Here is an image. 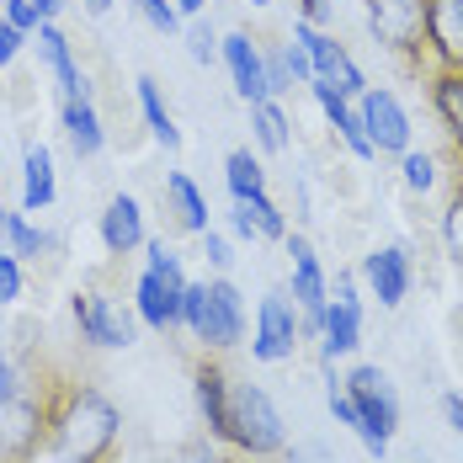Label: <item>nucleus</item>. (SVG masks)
<instances>
[{"mask_svg": "<svg viewBox=\"0 0 463 463\" xmlns=\"http://www.w3.org/2000/svg\"><path fill=\"white\" fill-rule=\"evenodd\" d=\"M182 330L203 341V352H230L245 341V298L224 272L213 282H186L182 293Z\"/></svg>", "mask_w": 463, "mask_h": 463, "instance_id": "1", "label": "nucleus"}, {"mask_svg": "<svg viewBox=\"0 0 463 463\" xmlns=\"http://www.w3.org/2000/svg\"><path fill=\"white\" fill-rule=\"evenodd\" d=\"M240 458H282L288 453V420L261 383H234V437Z\"/></svg>", "mask_w": 463, "mask_h": 463, "instance_id": "2", "label": "nucleus"}, {"mask_svg": "<svg viewBox=\"0 0 463 463\" xmlns=\"http://www.w3.org/2000/svg\"><path fill=\"white\" fill-rule=\"evenodd\" d=\"M346 394H352L357 411H363L357 442L368 448L373 458H383L389 442H394V431H400V394H394L389 373L378 368V363H357V368L346 373Z\"/></svg>", "mask_w": 463, "mask_h": 463, "instance_id": "3", "label": "nucleus"}, {"mask_svg": "<svg viewBox=\"0 0 463 463\" xmlns=\"http://www.w3.org/2000/svg\"><path fill=\"white\" fill-rule=\"evenodd\" d=\"M70 315H75L80 341H91L101 352H123V346L139 341V309H128V304H118V298H107L96 288L70 293Z\"/></svg>", "mask_w": 463, "mask_h": 463, "instance_id": "4", "label": "nucleus"}, {"mask_svg": "<svg viewBox=\"0 0 463 463\" xmlns=\"http://www.w3.org/2000/svg\"><path fill=\"white\" fill-rule=\"evenodd\" d=\"M288 267H293V304L304 309V335H320L325 330V304H330V278H325L320 256L309 245L304 230H288Z\"/></svg>", "mask_w": 463, "mask_h": 463, "instance_id": "5", "label": "nucleus"}, {"mask_svg": "<svg viewBox=\"0 0 463 463\" xmlns=\"http://www.w3.org/2000/svg\"><path fill=\"white\" fill-rule=\"evenodd\" d=\"M368 5V27L373 38L400 53L405 64H420L426 53V16H420V0H363Z\"/></svg>", "mask_w": 463, "mask_h": 463, "instance_id": "6", "label": "nucleus"}, {"mask_svg": "<svg viewBox=\"0 0 463 463\" xmlns=\"http://www.w3.org/2000/svg\"><path fill=\"white\" fill-rule=\"evenodd\" d=\"M304 341V309L288 304L282 293H267L256 304V341H250V357L256 363H288Z\"/></svg>", "mask_w": 463, "mask_h": 463, "instance_id": "7", "label": "nucleus"}, {"mask_svg": "<svg viewBox=\"0 0 463 463\" xmlns=\"http://www.w3.org/2000/svg\"><path fill=\"white\" fill-rule=\"evenodd\" d=\"M293 43H304V48H309V59H315V80H325V86H335V91L346 96V101H352V96L363 101V91H368V80H363L357 59H352L346 48L335 43L330 33H320L315 22H304V16H298V22H293Z\"/></svg>", "mask_w": 463, "mask_h": 463, "instance_id": "8", "label": "nucleus"}, {"mask_svg": "<svg viewBox=\"0 0 463 463\" xmlns=\"http://www.w3.org/2000/svg\"><path fill=\"white\" fill-rule=\"evenodd\" d=\"M192 394H197V416L208 426V437L230 448V437H234V383H230V373L219 368L213 357H203V363L192 368Z\"/></svg>", "mask_w": 463, "mask_h": 463, "instance_id": "9", "label": "nucleus"}, {"mask_svg": "<svg viewBox=\"0 0 463 463\" xmlns=\"http://www.w3.org/2000/svg\"><path fill=\"white\" fill-rule=\"evenodd\" d=\"M357 118H363V128H368V139L378 155H405L411 149V112L400 107V96L383 91V86H368L363 91V107H357Z\"/></svg>", "mask_w": 463, "mask_h": 463, "instance_id": "10", "label": "nucleus"}, {"mask_svg": "<svg viewBox=\"0 0 463 463\" xmlns=\"http://www.w3.org/2000/svg\"><path fill=\"white\" fill-rule=\"evenodd\" d=\"M426 53L437 70H463V0H420Z\"/></svg>", "mask_w": 463, "mask_h": 463, "instance_id": "11", "label": "nucleus"}, {"mask_svg": "<svg viewBox=\"0 0 463 463\" xmlns=\"http://www.w3.org/2000/svg\"><path fill=\"white\" fill-rule=\"evenodd\" d=\"M219 59L230 64L234 96H240L245 107L272 101V91H267V53H261V43H256L250 33H230V38H224V48H219Z\"/></svg>", "mask_w": 463, "mask_h": 463, "instance_id": "12", "label": "nucleus"}, {"mask_svg": "<svg viewBox=\"0 0 463 463\" xmlns=\"http://www.w3.org/2000/svg\"><path fill=\"white\" fill-rule=\"evenodd\" d=\"M182 293H186V282H165L160 272L144 267L139 282H134V309H139V320L149 325V330L176 335V330H182Z\"/></svg>", "mask_w": 463, "mask_h": 463, "instance_id": "13", "label": "nucleus"}, {"mask_svg": "<svg viewBox=\"0 0 463 463\" xmlns=\"http://www.w3.org/2000/svg\"><path fill=\"white\" fill-rule=\"evenodd\" d=\"M411 256L400 250V245H383V250H373L363 256V282L373 288V298L383 304V309H400L405 304V293H411Z\"/></svg>", "mask_w": 463, "mask_h": 463, "instance_id": "14", "label": "nucleus"}, {"mask_svg": "<svg viewBox=\"0 0 463 463\" xmlns=\"http://www.w3.org/2000/svg\"><path fill=\"white\" fill-rule=\"evenodd\" d=\"M33 38H38V59L48 64V75L59 80V96H64V101H70V96H91L86 75H80V64H75V48H70V38H64L59 22H43Z\"/></svg>", "mask_w": 463, "mask_h": 463, "instance_id": "15", "label": "nucleus"}, {"mask_svg": "<svg viewBox=\"0 0 463 463\" xmlns=\"http://www.w3.org/2000/svg\"><path fill=\"white\" fill-rule=\"evenodd\" d=\"M426 101H431V118L442 123V134L453 144V155L463 160V70H431Z\"/></svg>", "mask_w": 463, "mask_h": 463, "instance_id": "16", "label": "nucleus"}, {"mask_svg": "<svg viewBox=\"0 0 463 463\" xmlns=\"http://www.w3.org/2000/svg\"><path fill=\"white\" fill-rule=\"evenodd\" d=\"M101 245H107V256H128V250H139L144 245V208L139 197H128V192H118L107 208H101Z\"/></svg>", "mask_w": 463, "mask_h": 463, "instance_id": "17", "label": "nucleus"}, {"mask_svg": "<svg viewBox=\"0 0 463 463\" xmlns=\"http://www.w3.org/2000/svg\"><path fill=\"white\" fill-rule=\"evenodd\" d=\"M59 123H64V139L75 149V160H96L101 144H107V128H101V112H96L91 96H70L59 107Z\"/></svg>", "mask_w": 463, "mask_h": 463, "instance_id": "18", "label": "nucleus"}, {"mask_svg": "<svg viewBox=\"0 0 463 463\" xmlns=\"http://www.w3.org/2000/svg\"><path fill=\"white\" fill-rule=\"evenodd\" d=\"M357 346H363V304L330 298L325 304V330H320V357L335 363V357H352Z\"/></svg>", "mask_w": 463, "mask_h": 463, "instance_id": "19", "label": "nucleus"}, {"mask_svg": "<svg viewBox=\"0 0 463 463\" xmlns=\"http://www.w3.org/2000/svg\"><path fill=\"white\" fill-rule=\"evenodd\" d=\"M160 197H165V213L176 219V230L208 234V203H203V192H197V182L186 171H171L165 186H160Z\"/></svg>", "mask_w": 463, "mask_h": 463, "instance_id": "20", "label": "nucleus"}, {"mask_svg": "<svg viewBox=\"0 0 463 463\" xmlns=\"http://www.w3.org/2000/svg\"><path fill=\"white\" fill-rule=\"evenodd\" d=\"M53 155H48V144L27 139V149H22V208L27 213H43L48 203H53Z\"/></svg>", "mask_w": 463, "mask_h": 463, "instance_id": "21", "label": "nucleus"}, {"mask_svg": "<svg viewBox=\"0 0 463 463\" xmlns=\"http://www.w3.org/2000/svg\"><path fill=\"white\" fill-rule=\"evenodd\" d=\"M134 91H139V112H144V123H149V134L165 144V149H182V128H176L165 96H160V86H155V75H139Z\"/></svg>", "mask_w": 463, "mask_h": 463, "instance_id": "22", "label": "nucleus"}, {"mask_svg": "<svg viewBox=\"0 0 463 463\" xmlns=\"http://www.w3.org/2000/svg\"><path fill=\"white\" fill-rule=\"evenodd\" d=\"M224 186H230L234 203H250L256 192H267V171H261V160H256L250 149H230V155H224Z\"/></svg>", "mask_w": 463, "mask_h": 463, "instance_id": "23", "label": "nucleus"}, {"mask_svg": "<svg viewBox=\"0 0 463 463\" xmlns=\"http://www.w3.org/2000/svg\"><path fill=\"white\" fill-rule=\"evenodd\" d=\"M250 128H256V144L267 155H282L288 149V112H282L278 101H256L250 107Z\"/></svg>", "mask_w": 463, "mask_h": 463, "instance_id": "24", "label": "nucleus"}, {"mask_svg": "<svg viewBox=\"0 0 463 463\" xmlns=\"http://www.w3.org/2000/svg\"><path fill=\"white\" fill-rule=\"evenodd\" d=\"M5 245H11L16 261H38L48 250V234L38 230V224L27 219V208H22V213H11V224H5Z\"/></svg>", "mask_w": 463, "mask_h": 463, "instance_id": "25", "label": "nucleus"}, {"mask_svg": "<svg viewBox=\"0 0 463 463\" xmlns=\"http://www.w3.org/2000/svg\"><path fill=\"white\" fill-rule=\"evenodd\" d=\"M442 245H448L453 267L463 272V182L453 186V197H448V208H442Z\"/></svg>", "mask_w": 463, "mask_h": 463, "instance_id": "26", "label": "nucleus"}, {"mask_svg": "<svg viewBox=\"0 0 463 463\" xmlns=\"http://www.w3.org/2000/svg\"><path fill=\"white\" fill-rule=\"evenodd\" d=\"M245 208H250V219H256L261 240H288V213H282V208L272 203V197H267V192H256Z\"/></svg>", "mask_w": 463, "mask_h": 463, "instance_id": "27", "label": "nucleus"}, {"mask_svg": "<svg viewBox=\"0 0 463 463\" xmlns=\"http://www.w3.org/2000/svg\"><path fill=\"white\" fill-rule=\"evenodd\" d=\"M400 171H405V186H411V192H431V186H437V160H431L426 149H405V155H400Z\"/></svg>", "mask_w": 463, "mask_h": 463, "instance_id": "28", "label": "nucleus"}, {"mask_svg": "<svg viewBox=\"0 0 463 463\" xmlns=\"http://www.w3.org/2000/svg\"><path fill=\"white\" fill-rule=\"evenodd\" d=\"M134 11H139L155 33H165V38L182 33V11H176V0H134Z\"/></svg>", "mask_w": 463, "mask_h": 463, "instance_id": "29", "label": "nucleus"}, {"mask_svg": "<svg viewBox=\"0 0 463 463\" xmlns=\"http://www.w3.org/2000/svg\"><path fill=\"white\" fill-rule=\"evenodd\" d=\"M144 256H149V272H160L165 282H186L182 272V256L165 245V240H144Z\"/></svg>", "mask_w": 463, "mask_h": 463, "instance_id": "30", "label": "nucleus"}, {"mask_svg": "<svg viewBox=\"0 0 463 463\" xmlns=\"http://www.w3.org/2000/svg\"><path fill=\"white\" fill-rule=\"evenodd\" d=\"M219 48H224V38H219L208 22H192V27H186V53H192L197 64H213V59H219Z\"/></svg>", "mask_w": 463, "mask_h": 463, "instance_id": "31", "label": "nucleus"}, {"mask_svg": "<svg viewBox=\"0 0 463 463\" xmlns=\"http://www.w3.org/2000/svg\"><path fill=\"white\" fill-rule=\"evenodd\" d=\"M22 389H27V383H22V373H16V357L0 352V411H11V405L22 400Z\"/></svg>", "mask_w": 463, "mask_h": 463, "instance_id": "32", "label": "nucleus"}, {"mask_svg": "<svg viewBox=\"0 0 463 463\" xmlns=\"http://www.w3.org/2000/svg\"><path fill=\"white\" fill-rule=\"evenodd\" d=\"M0 16H5V22H11V27H22V33H27V38H33V33H38V27H43V11H38V5H33V0H5V11H0Z\"/></svg>", "mask_w": 463, "mask_h": 463, "instance_id": "33", "label": "nucleus"}, {"mask_svg": "<svg viewBox=\"0 0 463 463\" xmlns=\"http://www.w3.org/2000/svg\"><path fill=\"white\" fill-rule=\"evenodd\" d=\"M16 298H22V261L0 250V304H16Z\"/></svg>", "mask_w": 463, "mask_h": 463, "instance_id": "34", "label": "nucleus"}, {"mask_svg": "<svg viewBox=\"0 0 463 463\" xmlns=\"http://www.w3.org/2000/svg\"><path fill=\"white\" fill-rule=\"evenodd\" d=\"M267 91H272V96L293 91V70H288V59H282V48H272V53H267Z\"/></svg>", "mask_w": 463, "mask_h": 463, "instance_id": "35", "label": "nucleus"}, {"mask_svg": "<svg viewBox=\"0 0 463 463\" xmlns=\"http://www.w3.org/2000/svg\"><path fill=\"white\" fill-rule=\"evenodd\" d=\"M22 43H27V33H22V27H11V22L0 16V70H5V64H16Z\"/></svg>", "mask_w": 463, "mask_h": 463, "instance_id": "36", "label": "nucleus"}, {"mask_svg": "<svg viewBox=\"0 0 463 463\" xmlns=\"http://www.w3.org/2000/svg\"><path fill=\"white\" fill-rule=\"evenodd\" d=\"M282 59H288L293 80H315V59H309V48H304V43H288V48H282Z\"/></svg>", "mask_w": 463, "mask_h": 463, "instance_id": "37", "label": "nucleus"}, {"mask_svg": "<svg viewBox=\"0 0 463 463\" xmlns=\"http://www.w3.org/2000/svg\"><path fill=\"white\" fill-rule=\"evenodd\" d=\"M213 458H219L213 437H186V442H182V458H176V463H213Z\"/></svg>", "mask_w": 463, "mask_h": 463, "instance_id": "38", "label": "nucleus"}, {"mask_svg": "<svg viewBox=\"0 0 463 463\" xmlns=\"http://www.w3.org/2000/svg\"><path fill=\"white\" fill-rule=\"evenodd\" d=\"M203 250H208L213 272H230V261H234V256H230V240H224V234H213V230H208V234H203Z\"/></svg>", "mask_w": 463, "mask_h": 463, "instance_id": "39", "label": "nucleus"}, {"mask_svg": "<svg viewBox=\"0 0 463 463\" xmlns=\"http://www.w3.org/2000/svg\"><path fill=\"white\" fill-rule=\"evenodd\" d=\"M230 230L240 234V240H250V245L261 240V230H256V219H250V208H245V203H230Z\"/></svg>", "mask_w": 463, "mask_h": 463, "instance_id": "40", "label": "nucleus"}, {"mask_svg": "<svg viewBox=\"0 0 463 463\" xmlns=\"http://www.w3.org/2000/svg\"><path fill=\"white\" fill-rule=\"evenodd\" d=\"M330 298H341V304H363V298H357V278H352V272H335V282H330Z\"/></svg>", "mask_w": 463, "mask_h": 463, "instance_id": "41", "label": "nucleus"}, {"mask_svg": "<svg viewBox=\"0 0 463 463\" xmlns=\"http://www.w3.org/2000/svg\"><path fill=\"white\" fill-rule=\"evenodd\" d=\"M442 416H448V426L463 437V394H442Z\"/></svg>", "mask_w": 463, "mask_h": 463, "instance_id": "42", "label": "nucleus"}, {"mask_svg": "<svg viewBox=\"0 0 463 463\" xmlns=\"http://www.w3.org/2000/svg\"><path fill=\"white\" fill-rule=\"evenodd\" d=\"M298 5H304V22H315V27L330 22V0H298Z\"/></svg>", "mask_w": 463, "mask_h": 463, "instance_id": "43", "label": "nucleus"}, {"mask_svg": "<svg viewBox=\"0 0 463 463\" xmlns=\"http://www.w3.org/2000/svg\"><path fill=\"white\" fill-rule=\"evenodd\" d=\"M38 11H43V22H59V11H64V0H33Z\"/></svg>", "mask_w": 463, "mask_h": 463, "instance_id": "44", "label": "nucleus"}, {"mask_svg": "<svg viewBox=\"0 0 463 463\" xmlns=\"http://www.w3.org/2000/svg\"><path fill=\"white\" fill-rule=\"evenodd\" d=\"M86 11H91V16H107V11H112V0H86Z\"/></svg>", "mask_w": 463, "mask_h": 463, "instance_id": "45", "label": "nucleus"}, {"mask_svg": "<svg viewBox=\"0 0 463 463\" xmlns=\"http://www.w3.org/2000/svg\"><path fill=\"white\" fill-rule=\"evenodd\" d=\"M176 11H182V16H197V11H203V0H176Z\"/></svg>", "mask_w": 463, "mask_h": 463, "instance_id": "46", "label": "nucleus"}, {"mask_svg": "<svg viewBox=\"0 0 463 463\" xmlns=\"http://www.w3.org/2000/svg\"><path fill=\"white\" fill-rule=\"evenodd\" d=\"M5 453H11V426L0 420V458H5Z\"/></svg>", "mask_w": 463, "mask_h": 463, "instance_id": "47", "label": "nucleus"}, {"mask_svg": "<svg viewBox=\"0 0 463 463\" xmlns=\"http://www.w3.org/2000/svg\"><path fill=\"white\" fill-rule=\"evenodd\" d=\"M250 5H272V0H250Z\"/></svg>", "mask_w": 463, "mask_h": 463, "instance_id": "48", "label": "nucleus"}, {"mask_svg": "<svg viewBox=\"0 0 463 463\" xmlns=\"http://www.w3.org/2000/svg\"><path fill=\"white\" fill-rule=\"evenodd\" d=\"M0 325H5V304H0Z\"/></svg>", "mask_w": 463, "mask_h": 463, "instance_id": "49", "label": "nucleus"}, {"mask_svg": "<svg viewBox=\"0 0 463 463\" xmlns=\"http://www.w3.org/2000/svg\"><path fill=\"white\" fill-rule=\"evenodd\" d=\"M458 165H463V160H458ZM458 182H463V171H458Z\"/></svg>", "mask_w": 463, "mask_h": 463, "instance_id": "50", "label": "nucleus"}, {"mask_svg": "<svg viewBox=\"0 0 463 463\" xmlns=\"http://www.w3.org/2000/svg\"><path fill=\"white\" fill-rule=\"evenodd\" d=\"M101 463H107V458H101Z\"/></svg>", "mask_w": 463, "mask_h": 463, "instance_id": "51", "label": "nucleus"}]
</instances>
